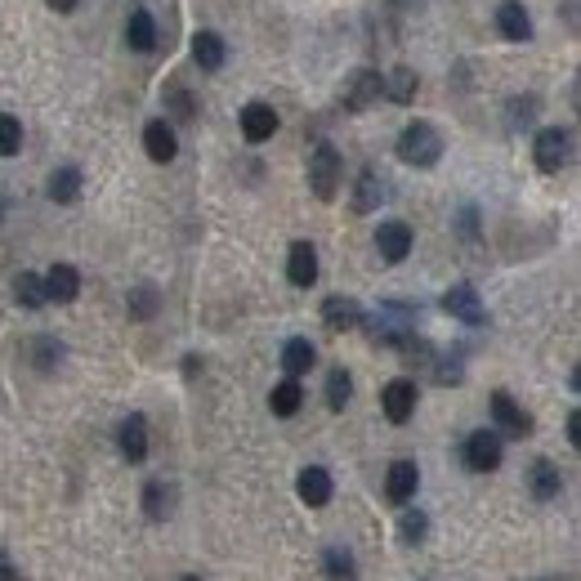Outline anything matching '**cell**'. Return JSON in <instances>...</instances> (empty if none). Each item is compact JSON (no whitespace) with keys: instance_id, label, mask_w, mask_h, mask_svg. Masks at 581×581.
I'll return each instance as SVG.
<instances>
[{"instance_id":"cell-1","label":"cell","mask_w":581,"mask_h":581,"mask_svg":"<svg viewBox=\"0 0 581 581\" xmlns=\"http://www.w3.org/2000/svg\"><path fill=\"white\" fill-rule=\"evenodd\" d=\"M438 157H443V135H438L430 121H412L398 135V161H407V166L430 170V166H438Z\"/></svg>"},{"instance_id":"cell-2","label":"cell","mask_w":581,"mask_h":581,"mask_svg":"<svg viewBox=\"0 0 581 581\" xmlns=\"http://www.w3.org/2000/svg\"><path fill=\"white\" fill-rule=\"evenodd\" d=\"M340 175H345V161H340V152L331 144H318L309 157V193L318 197V202H331V197L340 193Z\"/></svg>"},{"instance_id":"cell-3","label":"cell","mask_w":581,"mask_h":581,"mask_svg":"<svg viewBox=\"0 0 581 581\" xmlns=\"http://www.w3.org/2000/svg\"><path fill=\"white\" fill-rule=\"evenodd\" d=\"M532 157H537V166L546 170V175H555V170H564V166H568V157H573V135H568V130H559V126L537 130Z\"/></svg>"},{"instance_id":"cell-4","label":"cell","mask_w":581,"mask_h":581,"mask_svg":"<svg viewBox=\"0 0 581 581\" xmlns=\"http://www.w3.org/2000/svg\"><path fill=\"white\" fill-rule=\"evenodd\" d=\"M501 456H506V443H501L497 430H474L465 438V465L474 474H492L501 465Z\"/></svg>"},{"instance_id":"cell-5","label":"cell","mask_w":581,"mask_h":581,"mask_svg":"<svg viewBox=\"0 0 581 581\" xmlns=\"http://www.w3.org/2000/svg\"><path fill=\"white\" fill-rule=\"evenodd\" d=\"M443 309L452 313V318H461L465 327H483L488 322V309H483L479 291L470 287V282H456V287L443 291Z\"/></svg>"},{"instance_id":"cell-6","label":"cell","mask_w":581,"mask_h":581,"mask_svg":"<svg viewBox=\"0 0 581 581\" xmlns=\"http://www.w3.org/2000/svg\"><path fill=\"white\" fill-rule=\"evenodd\" d=\"M380 407H385V416L394 425H407V421H412V412H416V380L394 376L385 389H380Z\"/></svg>"},{"instance_id":"cell-7","label":"cell","mask_w":581,"mask_h":581,"mask_svg":"<svg viewBox=\"0 0 581 581\" xmlns=\"http://www.w3.org/2000/svg\"><path fill=\"white\" fill-rule=\"evenodd\" d=\"M412 228L403 224V219H389V224H380L376 228V251H380V260L385 264H403L407 255H412Z\"/></svg>"},{"instance_id":"cell-8","label":"cell","mask_w":581,"mask_h":581,"mask_svg":"<svg viewBox=\"0 0 581 581\" xmlns=\"http://www.w3.org/2000/svg\"><path fill=\"white\" fill-rule=\"evenodd\" d=\"M385 94V76H380L376 68H363V72H354L349 76V85H345V108L349 112H367L371 103Z\"/></svg>"},{"instance_id":"cell-9","label":"cell","mask_w":581,"mask_h":581,"mask_svg":"<svg viewBox=\"0 0 581 581\" xmlns=\"http://www.w3.org/2000/svg\"><path fill=\"white\" fill-rule=\"evenodd\" d=\"M492 421H497L501 434H510V438H528L532 434V416L514 403L506 389H497V394H492Z\"/></svg>"},{"instance_id":"cell-10","label":"cell","mask_w":581,"mask_h":581,"mask_svg":"<svg viewBox=\"0 0 581 581\" xmlns=\"http://www.w3.org/2000/svg\"><path fill=\"white\" fill-rule=\"evenodd\" d=\"M242 135H246V144H269L278 135V112H273V103H246Z\"/></svg>"},{"instance_id":"cell-11","label":"cell","mask_w":581,"mask_h":581,"mask_svg":"<svg viewBox=\"0 0 581 581\" xmlns=\"http://www.w3.org/2000/svg\"><path fill=\"white\" fill-rule=\"evenodd\" d=\"M416 488H421V470H416V461H394L385 474V497L394 501V506H407V501L416 497Z\"/></svg>"},{"instance_id":"cell-12","label":"cell","mask_w":581,"mask_h":581,"mask_svg":"<svg viewBox=\"0 0 581 581\" xmlns=\"http://www.w3.org/2000/svg\"><path fill=\"white\" fill-rule=\"evenodd\" d=\"M287 278H291V287H300V291H309L313 282H318V251H313V242H291Z\"/></svg>"},{"instance_id":"cell-13","label":"cell","mask_w":581,"mask_h":581,"mask_svg":"<svg viewBox=\"0 0 581 581\" xmlns=\"http://www.w3.org/2000/svg\"><path fill=\"white\" fill-rule=\"evenodd\" d=\"M295 492H300L304 506L322 510L331 501V492H336V483H331V474L322 470V465H309V470H300V479H295Z\"/></svg>"},{"instance_id":"cell-14","label":"cell","mask_w":581,"mask_h":581,"mask_svg":"<svg viewBox=\"0 0 581 581\" xmlns=\"http://www.w3.org/2000/svg\"><path fill=\"white\" fill-rule=\"evenodd\" d=\"M117 447H121V456H126L130 465H139L148 456V421L144 416H126V421L117 425Z\"/></svg>"},{"instance_id":"cell-15","label":"cell","mask_w":581,"mask_h":581,"mask_svg":"<svg viewBox=\"0 0 581 581\" xmlns=\"http://www.w3.org/2000/svg\"><path fill=\"white\" fill-rule=\"evenodd\" d=\"M528 488L537 501H555L559 492H564V474H559L555 461H546V456H537V461L528 465Z\"/></svg>"},{"instance_id":"cell-16","label":"cell","mask_w":581,"mask_h":581,"mask_svg":"<svg viewBox=\"0 0 581 581\" xmlns=\"http://www.w3.org/2000/svg\"><path fill=\"white\" fill-rule=\"evenodd\" d=\"M322 322L331 331H354L363 322V304L354 295H331V300H322Z\"/></svg>"},{"instance_id":"cell-17","label":"cell","mask_w":581,"mask_h":581,"mask_svg":"<svg viewBox=\"0 0 581 581\" xmlns=\"http://www.w3.org/2000/svg\"><path fill=\"white\" fill-rule=\"evenodd\" d=\"M144 152L157 166H166V161H175V152H179V139H175V126L170 121H148V130H144Z\"/></svg>"},{"instance_id":"cell-18","label":"cell","mask_w":581,"mask_h":581,"mask_svg":"<svg viewBox=\"0 0 581 581\" xmlns=\"http://www.w3.org/2000/svg\"><path fill=\"white\" fill-rule=\"evenodd\" d=\"M76 295H81V273H76L72 264H54V269L45 273V300L72 304Z\"/></svg>"},{"instance_id":"cell-19","label":"cell","mask_w":581,"mask_h":581,"mask_svg":"<svg viewBox=\"0 0 581 581\" xmlns=\"http://www.w3.org/2000/svg\"><path fill=\"white\" fill-rule=\"evenodd\" d=\"M126 45L135 54H152V50H157V18H152L148 9H135V14L126 18Z\"/></svg>"},{"instance_id":"cell-20","label":"cell","mask_w":581,"mask_h":581,"mask_svg":"<svg viewBox=\"0 0 581 581\" xmlns=\"http://www.w3.org/2000/svg\"><path fill=\"white\" fill-rule=\"evenodd\" d=\"M497 32L506 36V41H532V18H528V9H523L519 0L497 5Z\"/></svg>"},{"instance_id":"cell-21","label":"cell","mask_w":581,"mask_h":581,"mask_svg":"<svg viewBox=\"0 0 581 581\" xmlns=\"http://www.w3.org/2000/svg\"><path fill=\"white\" fill-rule=\"evenodd\" d=\"M224 59H228L224 36H215V32H197L193 36V63L202 72H219V68H224Z\"/></svg>"},{"instance_id":"cell-22","label":"cell","mask_w":581,"mask_h":581,"mask_svg":"<svg viewBox=\"0 0 581 581\" xmlns=\"http://www.w3.org/2000/svg\"><path fill=\"white\" fill-rule=\"evenodd\" d=\"M313 363H318V349H313L304 336H295V340L282 345V371H287L291 380H300L304 371H313Z\"/></svg>"},{"instance_id":"cell-23","label":"cell","mask_w":581,"mask_h":581,"mask_svg":"<svg viewBox=\"0 0 581 581\" xmlns=\"http://www.w3.org/2000/svg\"><path fill=\"white\" fill-rule=\"evenodd\" d=\"M380 202H385V179H380L376 170H363V175H358V184H354V211L371 215Z\"/></svg>"},{"instance_id":"cell-24","label":"cell","mask_w":581,"mask_h":581,"mask_svg":"<svg viewBox=\"0 0 581 581\" xmlns=\"http://www.w3.org/2000/svg\"><path fill=\"white\" fill-rule=\"evenodd\" d=\"M269 407H273V416H282V421H287V416H295L304 407V389H300V380H278V385H273V394H269Z\"/></svg>"},{"instance_id":"cell-25","label":"cell","mask_w":581,"mask_h":581,"mask_svg":"<svg viewBox=\"0 0 581 581\" xmlns=\"http://www.w3.org/2000/svg\"><path fill=\"white\" fill-rule=\"evenodd\" d=\"M170 510H175V488L161 483V479H152L144 488V514L152 523H161V519H170Z\"/></svg>"},{"instance_id":"cell-26","label":"cell","mask_w":581,"mask_h":581,"mask_svg":"<svg viewBox=\"0 0 581 581\" xmlns=\"http://www.w3.org/2000/svg\"><path fill=\"white\" fill-rule=\"evenodd\" d=\"M76 197H81V170H76V166H59L50 175V202L72 206Z\"/></svg>"},{"instance_id":"cell-27","label":"cell","mask_w":581,"mask_h":581,"mask_svg":"<svg viewBox=\"0 0 581 581\" xmlns=\"http://www.w3.org/2000/svg\"><path fill=\"white\" fill-rule=\"evenodd\" d=\"M157 309H161V295H157V287H130V295H126V313L135 322H148V318H157Z\"/></svg>"},{"instance_id":"cell-28","label":"cell","mask_w":581,"mask_h":581,"mask_svg":"<svg viewBox=\"0 0 581 581\" xmlns=\"http://www.w3.org/2000/svg\"><path fill=\"white\" fill-rule=\"evenodd\" d=\"M349 398H354V376L345 367H331L327 371V407L331 412H345Z\"/></svg>"},{"instance_id":"cell-29","label":"cell","mask_w":581,"mask_h":581,"mask_svg":"<svg viewBox=\"0 0 581 581\" xmlns=\"http://www.w3.org/2000/svg\"><path fill=\"white\" fill-rule=\"evenodd\" d=\"M322 573H327V581H354L358 564H354V555H349L345 546H331L327 555H322Z\"/></svg>"},{"instance_id":"cell-30","label":"cell","mask_w":581,"mask_h":581,"mask_svg":"<svg viewBox=\"0 0 581 581\" xmlns=\"http://www.w3.org/2000/svg\"><path fill=\"white\" fill-rule=\"evenodd\" d=\"M425 537H430V514H425V510H407L403 519H398V541H403V546H421Z\"/></svg>"},{"instance_id":"cell-31","label":"cell","mask_w":581,"mask_h":581,"mask_svg":"<svg viewBox=\"0 0 581 581\" xmlns=\"http://www.w3.org/2000/svg\"><path fill=\"white\" fill-rule=\"evenodd\" d=\"M14 295H18L23 309H41V304H50V300H45V278H36V273H18Z\"/></svg>"},{"instance_id":"cell-32","label":"cell","mask_w":581,"mask_h":581,"mask_svg":"<svg viewBox=\"0 0 581 581\" xmlns=\"http://www.w3.org/2000/svg\"><path fill=\"white\" fill-rule=\"evenodd\" d=\"M416 85H421V81H416L412 68H394V72L385 76V94H389L394 103H412V99H416Z\"/></svg>"},{"instance_id":"cell-33","label":"cell","mask_w":581,"mask_h":581,"mask_svg":"<svg viewBox=\"0 0 581 581\" xmlns=\"http://www.w3.org/2000/svg\"><path fill=\"white\" fill-rule=\"evenodd\" d=\"M166 108H170V117H175V121H193L197 117L193 94H188V85H179V81L166 85Z\"/></svg>"},{"instance_id":"cell-34","label":"cell","mask_w":581,"mask_h":581,"mask_svg":"<svg viewBox=\"0 0 581 581\" xmlns=\"http://www.w3.org/2000/svg\"><path fill=\"white\" fill-rule=\"evenodd\" d=\"M23 152V121L0 112V157H18Z\"/></svg>"},{"instance_id":"cell-35","label":"cell","mask_w":581,"mask_h":581,"mask_svg":"<svg viewBox=\"0 0 581 581\" xmlns=\"http://www.w3.org/2000/svg\"><path fill=\"white\" fill-rule=\"evenodd\" d=\"M537 108H541V99H537V94H523V99H510V108H506L510 130H528V126H532V117H537Z\"/></svg>"},{"instance_id":"cell-36","label":"cell","mask_w":581,"mask_h":581,"mask_svg":"<svg viewBox=\"0 0 581 581\" xmlns=\"http://www.w3.org/2000/svg\"><path fill=\"white\" fill-rule=\"evenodd\" d=\"M32 363H36V371H54V367L63 363V345L54 336H41L32 345Z\"/></svg>"},{"instance_id":"cell-37","label":"cell","mask_w":581,"mask_h":581,"mask_svg":"<svg viewBox=\"0 0 581 581\" xmlns=\"http://www.w3.org/2000/svg\"><path fill=\"white\" fill-rule=\"evenodd\" d=\"M456 224H461V237H465V242H474V237H479V211H474V206H465Z\"/></svg>"},{"instance_id":"cell-38","label":"cell","mask_w":581,"mask_h":581,"mask_svg":"<svg viewBox=\"0 0 581 581\" xmlns=\"http://www.w3.org/2000/svg\"><path fill=\"white\" fill-rule=\"evenodd\" d=\"M0 581H27V577L18 573L14 564H9V555H5V550H0Z\"/></svg>"},{"instance_id":"cell-39","label":"cell","mask_w":581,"mask_h":581,"mask_svg":"<svg viewBox=\"0 0 581 581\" xmlns=\"http://www.w3.org/2000/svg\"><path fill=\"white\" fill-rule=\"evenodd\" d=\"M568 443H573V447H581V412H573V416H568Z\"/></svg>"},{"instance_id":"cell-40","label":"cell","mask_w":581,"mask_h":581,"mask_svg":"<svg viewBox=\"0 0 581 581\" xmlns=\"http://www.w3.org/2000/svg\"><path fill=\"white\" fill-rule=\"evenodd\" d=\"M45 5H50V9H59V14H72V9L81 5V0H45Z\"/></svg>"},{"instance_id":"cell-41","label":"cell","mask_w":581,"mask_h":581,"mask_svg":"<svg viewBox=\"0 0 581 581\" xmlns=\"http://www.w3.org/2000/svg\"><path fill=\"white\" fill-rule=\"evenodd\" d=\"M179 581H202V577H179Z\"/></svg>"},{"instance_id":"cell-42","label":"cell","mask_w":581,"mask_h":581,"mask_svg":"<svg viewBox=\"0 0 581 581\" xmlns=\"http://www.w3.org/2000/svg\"><path fill=\"white\" fill-rule=\"evenodd\" d=\"M0 215H5V197H0Z\"/></svg>"}]
</instances>
